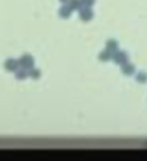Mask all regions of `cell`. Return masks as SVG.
<instances>
[{"label": "cell", "instance_id": "7c38bea8", "mask_svg": "<svg viewBox=\"0 0 147 161\" xmlns=\"http://www.w3.org/2000/svg\"><path fill=\"white\" fill-rule=\"evenodd\" d=\"M135 78H137V81H139V83H145V73H137Z\"/></svg>", "mask_w": 147, "mask_h": 161}, {"label": "cell", "instance_id": "3957f363", "mask_svg": "<svg viewBox=\"0 0 147 161\" xmlns=\"http://www.w3.org/2000/svg\"><path fill=\"white\" fill-rule=\"evenodd\" d=\"M112 61H114L116 64H118V66H121L123 63H126V61H128V52H126V50H116V52H112V57H111Z\"/></svg>", "mask_w": 147, "mask_h": 161}, {"label": "cell", "instance_id": "4fadbf2b", "mask_svg": "<svg viewBox=\"0 0 147 161\" xmlns=\"http://www.w3.org/2000/svg\"><path fill=\"white\" fill-rule=\"evenodd\" d=\"M97 4V0H83V5H88V7H94Z\"/></svg>", "mask_w": 147, "mask_h": 161}, {"label": "cell", "instance_id": "6da1fadb", "mask_svg": "<svg viewBox=\"0 0 147 161\" xmlns=\"http://www.w3.org/2000/svg\"><path fill=\"white\" fill-rule=\"evenodd\" d=\"M80 21L83 23H88L94 19V7H88V5H83V7L80 9Z\"/></svg>", "mask_w": 147, "mask_h": 161}, {"label": "cell", "instance_id": "8992f818", "mask_svg": "<svg viewBox=\"0 0 147 161\" xmlns=\"http://www.w3.org/2000/svg\"><path fill=\"white\" fill-rule=\"evenodd\" d=\"M71 14H73L71 7H69L68 4H63V7L59 9V18H63V19H69V18H71Z\"/></svg>", "mask_w": 147, "mask_h": 161}, {"label": "cell", "instance_id": "5b68a950", "mask_svg": "<svg viewBox=\"0 0 147 161\" xmlns=\"http://www.w3.org/2000/svg\"><path fill=\"white\" fill-rule=\"evenodd\" d=\"M135 69H137V68H135V64L128 63V61L121 64V73L125 75V76H130V75H135Z\"/></svg>", "mask_w": 147, "mask_h": 161}, {"label": "cell", "instance_id": "277c9868", "mask_svg": "<svg viewBox=\"0 0 147 161\" xmlns=\"http://www.w3.org/2000/svg\"><path fill=\"white\" fill-rule=\"evenodd\" d=\"M18 68H19V63H18V59H14V57H9V59L4 61V69L7 71V73H14Z\"/></svg>", "mask_w": 147, "mask_h": 161}, {"label": "cell", "instance_id": "9c48e42d", "mask_svg": "<svg viewBox=\"0 0 147 161\" xmlns=\"http://www.w3.org/2000/svg\"><path fill=\"white\" fill-rule=\"evenodd\" d=\"M40 76H42V71H40L38 68L31 66L28 69V78H31V80H40Z\"/></svg>", "mask_w": 147, "mask_h": 161}, {"label": "cell", "instance_id": "8fae6325", "mask_svg": "<svg viewBox=\"0 0 147 161\" xmlns=\"http://www.w3.org/2000/svg\"><path fill=\"white\" fill-rule=\"evenodd\" d=\"M68 5L71 7V11H80L83 7V0H68Z\"/></svg>", "mask_w": 147, "mask_h": 161}, {"label": "cell", "instance_id": "5bb4252c", "mask_svg": "<svg viewBox=\"0 0 147 161\" xmlns=\"http://www.w3.org/2000/svg\"><path fill=\"white\" fill-rule=\"evenodd\" d=\"M61 4H68V0H59Z\"/></svg>", "mask_w": 147, "mask_h": 161}, {"label": "cell", "instance_id": "7a4b0ae2", "mask_svg": "<svg viewBox=\"0 0 147 161\" xmlns=\"http://www.w3.org/2000/svg\"><path fill=\"white\" fill-rule=\"evenodd\" d=\"M18 63H19V68H24V69H30L31 66H35V59H33L31 54H23L18 59Z\"/></svg>", "mask_w": 147, "mask_h": 161}, {"label": "cell", "instance_id": "30bf717a", "mask_svg": "<svg viewBox=\"0 0 147 161\" xmlns=\"http://www.w3.org/2000/svg\"><path fill=\"white\" fill-rule=\"evenodd\" d=\"M97 57H99V61H102V63H107V61H111L112 54L109 52L107 49H104V50H101V52L97 54Z\"/></svg>", "mask_w": 147, "mask_h": 161}, {"label": "cell", "instance_id": "ba28073f", "mask_svg": "<svg viewBox=\"0 0 147 161\" xmlns=\"http://www.w3.org/2000/svg\"><path fill=\"white\" fill-rule=\"evenodd\" d=\"M106 49L109 50V52H116V50L119 49V45H118V40H114V38H109L107 42H106Z\"/></svg>", "mask_w": 147, "mask_h": 161}, {"label": "cell", "instance_id": "52a82bcc", "mask_svg": "<svg viewBox=\"0 0 147 161\" xmlns=\"http://www.w3.org/2000/svg\"><path fill=\"white\" fill-rule=\"evenodd\" d=\"M14 76L18 81H24L28 80V69H24V68H18V69L14 71Z\"/></svg>", "mask_w": 147, "mask_h": 161}]
</instances>
